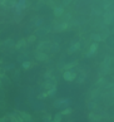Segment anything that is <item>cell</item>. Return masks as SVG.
<instances>
[{
  "instance_id": "1",
  "label": "cell",
  "mask_w": 114,
  "mask_h": 122,
  "mask_svg": "<svg viewBox=\"0 0 114 122\" xmlns=\"http://www.w3.org/2000/svg\"><path fill=\"white\" fill-rule=\"evenodd\" d=\"M65 78H67V79H72V78H74V74H70V73H67V74H65Z\"/></svg>"
}]
</instances>
